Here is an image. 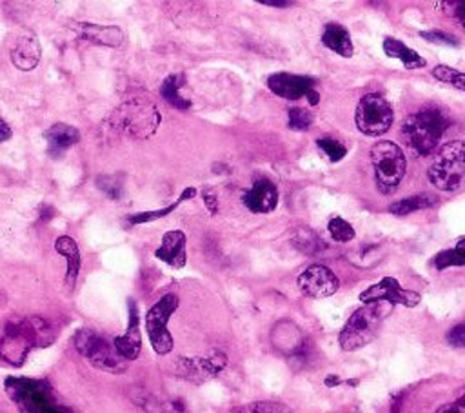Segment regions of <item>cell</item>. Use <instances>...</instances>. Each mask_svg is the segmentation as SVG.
Masks as SVG:
<instances>
[{"label": "cell", "mask_w": 465, "mask_h": 413, "mask_svg": "<svg viewBox=\"0 0 465 413\" xmlns=\"http://www.w3.org/2000/svg\"><path fill=\"white\" fill-rule=\"evenodd\" d=\"M429 180L442 192H458L465 186V140L445 144L427 172Z\"/></svg>", "instance_id": "cell-6"}, {"label": "cell", "mask_w": 465, "mask_h": 413, "mask_svg": "<svg viewBox=\"0 0 465 413\" xmlns=\"http://www.w3.org/2000/svg\"><path fill=\"white\" fill-rule=\"evenodd\" d=\"M445 4L453 8V15L456 16V21L465 29V0H460V2H445Z\"/></svg>", "instance_id": "cell-38"}, {"label": "cell", "mask_w": 465, "mask_h": 413, "mask_svg": "<svg viewBox=\"0 0 465 413\" xmlns=\"http://www.w3.org/2000/svg\"><path fill=\"white\" fill-rule=\"evenodd\" d=\"M75 348L82 357H86L97 370L107 373H124L127 370V360L117 352L114 344L104 335L82 328L75 333Z\"/></svg>", "instance_id": "cell-7"}, {"label": "cell", "mask_w": 465, "mask_h": 413, "mask_svg": "<svg viewBox=\"0 0 465 413\" xmlns=\"http://www.w3.org/2000/svg\"><path fill=\"white\" fill-rule=\"evenodd\" d=\"M4 386L21 413H75L70 406L58 401L51 385L41 379L8 377Z\"/></svg>", "instance_id": "cell-2"}, {"label": "cell", "mask_w": 465, "mask_h": 413, "mask_svg": "<svg viewBox=\"0 0 465 413\" xmlns=\"http://www.w3.org/2000/svg\"><path fill=\"white\" fill-rule=\"evenodd\" d=\"M11 64L16 70L21 71H31L38 66L42 58V46L38 37L33 31L24 33L15 41V46L11 48Z\"/></svg>", "instance_id": "cell-16"}, {"label": "cell", "mask_w": 465, "mask_h": 413, "mask_svg": "<svg viewBox=\"0 0 465 413\" xmlns=\"http://www.w3.org/2000/svg\"><path fill=\"white\" fill-rule=\"evenodd\" d=\"M360 300L365 304L371 303H389V304H400L405 308H415L420 304L422 297L417 291L404 290L400 283L395 277H385L380 283L373 284L365 291H362Z\"/></svg>", "instance_id": "cell-12"}, {"label": "cell", "mask_w": 465, "mask_h": 413, "mask_svg": "<svg viewBox=\"0 0 465 413\" xmlns=\"http://www.w3.org/2000/svg\"><path fill=\"white\" fill-rule=\"evenodd\" d=\"M202 197H204L205 208L209 209V213H217L218 211V199H217V195H215V192H211L209 188H205L204 192H202Z\"/></svg>", "instance_id": "cell-37"}, {"label": "cell", "mask_w": 465, "mask_h": 413, "mask_svg": "<svg viewBox=\"0 0 465 413\" xmlns=\"http://www.w3.org/2000/svg\"><path fill=\"white\" fill-rule=\"evenodd\" d=\"M420 37H424L425 41L433 42V44L438 46H449V48H456L458 46V38L451 33L445 31H422Z\"/></svg>", "instance_id": "cell-35"}, {"label": "cell", "mask_w": 465, "mask_h": 413, "mask_svg": "<svg viewBox=\"0 0 465 413\" xmlns=\"http://www.w3.org/2000/svg\"><path fill=\"white\" fill-rule=\"evenodd\" d=\"M262 4L273 6V8H287V6H293V2H289V0H262Z\"/></svg>", "instance_id": "cell-40"}, {"label": "cell", "mask_w": 465, "mask_h": 413, "mask_svg": "<svg viewBox=\"0 0 465 413\" xmlns=\"http://www.w3.org/2000/svg\"><path fill=\"white\" fill-rule=\"evenodd\" d=\"M244 204L253 213H271L278 204L277 186L271 180H257L244 195Z\"/></svg>", "instance_id": "cell-20"}, {"label": "cell", "mask_w": 465, "mask_h": 413, "mask_svg": "<svg viewBox=\"0 0 465 413\" xmlns=\"http://www.w3.org/2000/svg\"><path fill=\"white\" fill-rule=\"evenodd\" d=\"M438 413H460V412H458V406H445V408H442Z\"/></svg>", "instance_id": "cell-43"}, {"label": "cell", "mask_w": 465, "mask_h": 413, "mask_svg": "<svg viewBox=\"0 0 465 413\" xmlns=\"http://www.w3.org/2000/svg\"><path fill=\"white\" fill-rule=\"evenodd\" d=\"M113 117L119 130H122L129 137H135V139L151 137L162 120L155 104L147 98H131L119 110H114Z\"/></svg>", "instance_id": "cell-8"}, {"label": "cell", "mask_w": 465, "mask_h": 413, "mask_svg": "<svg viewBox=\"0 0 465 413\" xmlns=\"http://www.w3.org/2000/svg\"><path fill=\"white\" fill-rule=\"evenodd\" d=\"M267 86L277 97L298 100V98L306 97L311 90H314V78L306 77V75L274 73L267 78Z\"/></svg>", "instance_id": "cell-14"}, {"label": "cell", "mask_w": 465, "mask_h": 413, "mask_svg": "<svg viewBox=\"0 0 465 413\" xmlns=\"http://www.w3.org/2000/svg\"><path fill=\"white\" fill-rule=\"evenodd\" d=\"M298 290L311 299H327L335 295L340 288V281L329 268L322 264H313L298 275Z\"/></svg>", "instance_id": "cell-13"}, {"label": "cell", "mask_w": 465, "mask_h": 413, "mask_svg": "<svg viewBox=\"0 0 465 413\" xmlns=\"http://www.w3.org/2000/svg\"><path fill=\"white\" fill-rule=\"evenodd\" d=\"M322 44L326 46L327 49H331V51H335L336 55H340V57L351 58L353 53H355L351 35L340 24L326 26V29H324L322 33Z\"/></svg>", "instance_id": "cell-22"}, {"label": "cell", "mask_w": 465, "mask_h": 413, "mask_svg": "<svg viewBox=\"0 0 465 413\" xmlns=\"http://www.w3.org/2000/svg\"><path fill=\"white\" fill-rule=\"evenodd\" d=\"M75 31L82 41H87L97 46L120 48L124 44V31L119 26H102L93 22H77Z\"/></svg>", "instance_id": "cell-18"}, {"label": "cell", "mask_w": 465, "mask_h": 413, "mask_svg": "<svg viewBox=\"0 0 465 413\" xmlns=\"http://www.w3.org/2000/svg\"><path fill=\"white\" fill-rule=\"evenodd\" d=\"M55 340L53 326L42 317L13 319L0 328V357L8 365L22 366L33 348H46Z\"/></svg>", "instance_id": "cell-1"}, {"label": "cell", "mask_w": 465, "mask_h": 413, "mask_svg": "<svg viewBox=\"0 0 465 413\" xmlns=\"http://www.w3.org/2000/svg\"><path fill=\"white\" fill-rule=\"evenodd\" d=\"M437 270H447L453 266H465V237L458 239L456 246L451 250H444L433 261Z\"/></svg>", "instance_id": "cell-26"}, {"label": "cell", "mask_w": 465, "mask_h": 413, "mask_svg": "<svg viewBox=\"0 0 465 413\" xmlns=\"http://www.w3.org/2000/svg\"><path fill=\"white\" fill-rule=\"evenodd\" d=\"M338 385H342V381H340L336 375H331V377H327V379H326L327 388H335V386H338Z\"/></svg>", "instance_id": "cell-42"}, {"label": "cell", "mask_w": 465, "mask_h": 413, "mask_svg": "<svg viewBox=\"0 0 465 413\" xmlns=\"http://www.w3.org/2000/svg\"><path fill=\"white\" fill-rule=\"evenodd\" d=\"M178 308V297L175 293L164 295L159 303L146 313V332L153 350L159 355H168L173 350V337L168 330V323Z\"/></svg>", "instance_id": "cell-10"}, {"label": "cell", "mask_w": 465, "mask_h": 413, "mask_svg": "<svg viewBox=\"0 0 465 413\" xmlns=\"http://www.w3.org/2000/svg\"><path fill=\"white\" fill-rule=\"evenodd\" d=\"M389 311H391L389 303H371L358 308L340 332L338 343L342 350L355 352L373 343Z\"/></svg>", "instance_id": "cell-4"}, {"label": "cell", "mask_w": 465, "mask_h": 413, "mask_svg": "<svg viewBox=\"0 0 465 413\" xmlns=\"http://www.w3.org/2000/svg\"><path fill=\"white\" fill-rule=\"evenodd\" d=\"M433 77L437 78V80L447 84V86L454 88V90L465 91V73L453 70L449 66L440 64L437 66V68H433Z\"/></svg>", "instance_id": "cell-29"}, {"label": "cell", "mask_w": 465, "mask_h": 413, "mask_svg": "<svg viewBox=\"0 0 465 413\" xmlns=\"http://www.w3.org/2000/svg\"><path fill=\"white\" fill-rule=\"evenodd\" d=\"M55 251L65 258V264H68V268H65V286H68L70 291H73L82 264L77 241L73 237H70V235H62V237H58L55 241Z\"/></svg>", "instance_id": "cell-21"}, {"label": "cell", "mask_w": 465, "mask_h": 413, "mask_svg": "<svg viewBox=\"0 0 465 413\" xmlns=\"http://www.w3.org/2000/svg\"><path fill=\"white\" fill-rule=\"evenodd\" d=\"M13 137V130L8 122L4 120V117L0 115V142H6Z\"/></svg>", "instance_id": "cell-39"}, {"label": "cell", "mask_w": 465, "mask_h": 413, "mask_svg": "<svg viewBox=\"0 0 465 413\" xmlns=\"http://www.w3.org/2000/svg\"><path fill=\"white\" fill-rule=\"evenodd\" d=\"M447 343L454 348H465V324H458L447 333Z\"/></svg>", "instance_id": "cell-36"}, {"label": "cell", "mask_w": 465, "mask_h": 413, "mask_svg": "<svg viewBox=\"0 0 465 413\" xmlns=\"http://www.w3.org/2000/svg\"><path fill=\"white\" fill-rule=\"evenodd\" d=\"M449 126V117L440 108H424L415 111L402 126V137L415 155H429L438 146Z\"/></svg>", "instance_id": "cell-3"}, {"label": "cell", "mask_w": 465, "mask_h": 413, "mask_svg": "<svg viewBox=\"0 0 465 413\" xmlns=\"http://www.w3.org/2000/svg\"><path fill=\"white\" fill-rule=\"evenodd\" d=\"M329 234L336 242H349L356 237L355 228H353L346 219L335 217L329 222Z\"/></svg>", "instance_id": "cell-31"}, {"label": "cell", "mask_w": 465, "mask_h": 413, "mask_svg": "<svg viewBox=\"0 0 465 413\" xmlns=\"http://www.w3.org/2000/svg\"><path fill=\"white\" fill-rule=\"evenodd\" d=\"M180 204V199L175 202V204L168 206V208H162V209H155V211H139V213H131V215H127L126 217V222H129L131 226H139V224H147V222H155L159 221V219H164L168 217L169 213L175 211L176 208H178Z\"/></svg>", "instance_id": "cell-30"}, {"label": "cell", "mask_w": 465, "mask_h": 413, "mask_svg": "<svg viewBox=\"0 0 465 413\" xmlns=\"http://www.w3.org/2000/svg\"><path fill=\"white\" fill-rule=\"evenodd\" d=\"M97 186L102 189L109 199H113V201H119L124 193V184L117 179V175L97 177Z\"/></svg>", "instance_id": "cell-34"}, {"label": "cell", "mask_w": 465, "mask_h": 413, "mask_svg": "<svg viewBox=\"0 0 465 413\" xmlns=\"http://www.w3.org/2000/svg\"><path fill=\"white\" fill-rule=\"evenodd\" d=\"M186 244H188V239H186L184 231L173 229V231L164 234L162 244L156 248L155 257L159 258V261L166 262L168 266L180 270V268H184L186 262H188Z\"/></svg>", "instance_id": "cell-17"}, {"label": "cell", "mask_w": 465, "mask_h": 413, "mask_svg": "<svg viewBox=\"0 0 465 413\" xmlns=\"http://www.w3.org/2000/svg\"><path fill=\"white\" fill-rule=\"evenodd\" d=\"M316 146H319L320 152H322L331 162H340V160L347 155V150L342 144L333 139H327V137H322V139L316 140Z\"/></svg>", "instance_id": "cell-33"}, {"label": "cell", "mask_w": 465, "mask_h": 413, "mask_svg": "<svg viewBox=\"0 0 465 413\" xmlns=\"http://www.w3.org/2000/svg\"><path fill=\"white\" fill-rule=\"evenodd\" d=\"M229 413H293L291 408L284 402L277 401H258V402H249V404L237 406L232 408Z\"/></svg>", "instance_id": "cell-27"}, {"label": "cell", "mask_w": 465, "mask_h": 413, "mask_svg": "<svg viewBox=\"0 0 465 413\" xmlns=\"http://www.w3.org/2000/svg\"><path fill=\"white\" fill-rule=\"evenodd\" d=\"M48 142V153L53 159H60L70 147L77 146L80 142V131L71 124L57 122L44 131L42 135Z\"/></svg>", "instance_id": "cell-19"}, {"label": "cell", "mask_w": 465, "mask_h": 413, "mask_svg": "<svg viewBox=\"0 0 465 413\" xmlns=\"http://www.w3.org/2000/svg\"><path fill=\"white\" fill-rule=\"evenodd\" d=\"M182 86H184V75H169V77L162 82V86H160V95H162L164 100L171 104L173 108H176V110L180 111H186L191 108V103L180 93V88Z\"/></svg>", "instance_id": "cell-24"}, {"label": "cell", "mask_w": 465, "mask_h": 413, "mask_svg": "<svg viewBox=\"0 0 465 413\" xmlns=\"http://www.w3.org/2000/svg\"><path fill=\"white\" fill-rule=\"evenodd\" d=\"M384 51L388 57L398 58L407 70H420V68H425V66H427V61H425L424 57H420L415 49L407 48V46H405L404 42L398 41V38H392V37L385 38Z\"/></svg>", "instance_id": "cell-23"}, {"label": "cell", "mask_w": 465, "mask_h": 413, "mask_svg": "<svg viewBox=\"0 0 465 413\" xmlns=\"http://www.w3.org/2000/svg\"><path fill=\"white\" fill-rule=\"evenodd\" d=\"M306 97H307V100H309V104H311V106H316V104L320 103V95H319V91L311 90L309 93L306 95Z\"/></svg>", "instance_id": "cell-41"}, {"label": "cell", "mask_w": 465, "mask_h": 413, "mask_svg": "<svg viewBox=\"0 0 465 413\" xmlns=\"http://www.w3.org/2000/svg\"><path fill=\"white\" fill-rule=\"evenodd\" d=\"M228 366V355L220 350H213L201 357H180L176 360V375L184 377L191 382H204L217 377Z\"/></svg>", "instance_id": "cell-11"}, {"label": "cell", "mask_w": 465, "mask_h": 413, "mask_svg": "<svg viewBox=\"0 0 465 413\" xmlns=\"http://www.w3.org/2000/svg\"><path fill=\"white\" fill-rule=\"evenodd\" d=\"M369 157L375 168L376 188L380 193L389 195L398 188L407 169V160H405L402 147L389 140H382L371 147Z\"/></svg>", "instance_id": "cell-5"}, {"label": "cell", "mask_w": 465, "mask_h": 413, "mask_svg": "<svg viewBox=\"0 0 465 413\" xmlns=\"http://www.w3.org/2000/svg\"><path fill=\"white\" fill-rule=\"evenodd\" d=\"M458 404H460V406H465V395H464V397L460 399V402H458Z\"/></svg>", "instance_id": "cell-44"}, {"label": "cell", "mask_w": 465, "mask_h": 413, "mask_svg": "<svg viewBox=\"0 0 465 413\" xmlns=\"http://www.w3.org/2000/svg\"><path fill=\"white\" fill-rule=\"evenodd\" d=\"M293 246L296 250L304 251V253H316L319 250H322L324 244L316 234H313L311 229L300 228L294 231L293 235Z\"/></svg>", "instance_id": "cell-28"}, {"label": "cell", "mask_w": 465, "mask_h": 413, "mask_svg": "<svg viewBox=\"0 0 465 413\" xmlns=\"http://www.w3.org/2000/svg\"><path fill=\"white\" fill-rule=\"evenodd\" d=\"M314 117L306 108H291L289 110V130L293 131H307L313 124Z\"/></svg>", "instance_id": "cell-32"}, {"label": "cell", "mask_w": 465, "mask_h": 413, "mask_svg": "<svg viewBox=\"0 0 465 413\" xmlns=\"http://www.w3.org/2000/svg\"><path fill=\"white\" fill-rule=\"evenodd\" d=\"M129 306V323H127L126 333L113 340L114 348L124 359L129 360L139 359L140 352H142V335H140V317H139V308L133 299L127 300Z\"/></svg>", "instance_id": "cell-15"}, {"label": "cell", "mask_w": 465, "mask_h": 413, "mask_svg": "<svg viewBox=\"0 0 465 413\" xmlns=\"http://www.w3.org/2000/svg\"><path fill=\"white\" fill-rule=\"evenodd\" d=\"M438 204V199L433 195H427V193H422V195L415 197H405L402 201L395 202V204L389 206V211L392 215H398V217H405L409 213H415L418 209H427L433 208V206Z\"/></svg>", "instance_id": "cell-25"}, {"label": "cell", "mask_w": 465, "mask_h": 413, "mask_svg": "<svg viewBox=\"0 0 465 413\" xmlns=\"http://www.w3.org/2000/svg\"><path fill=\"white\" fill-rule=\"evenodd\" d=\"M395 113L388 98L380 93H369L360 98L355 111V124L363 135L380 137L392 126Z\"/></svg>", "instance_id": "cell-9"}]
</instances>
